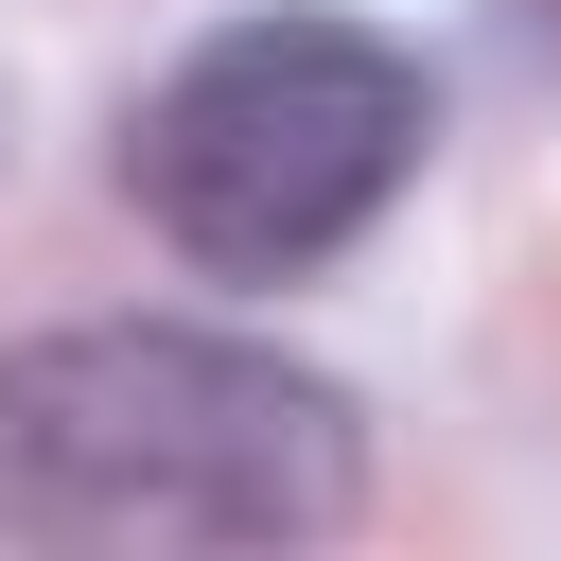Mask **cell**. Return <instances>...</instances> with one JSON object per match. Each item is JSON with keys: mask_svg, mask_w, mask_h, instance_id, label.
<instances>
[{"mask_svg": "<svg viewBox=\"0 0 561 561\" xmlns=\"http://www.w3.org/2000/svg\"><path fill=\"white\" fill-rule=\"evenodd\" d=\"M368 508V403L210 316H70L0 351L18 543H333Z\"/></svg>", "mask_w": 561, "mask_h": 561, "instance_id": "cell-1", "label": "cell"}, {"mask_svg": "<svg viewBox=\"0 0 561 561\" xmlns=\"http://www.w3.org/2000/svg\"><path fill=\"white\" fill-rule=\"evenodd\" d=\"M421 140H438V88H421V53L386 18L263 0V18H210L140 88L123 193L193 280H316L333 245H368L403 210Z\"/></svg>", "mask_w": 561, "mask_h": 561, "instance_id": "cell-2", "label": "cell"}]
</instances>
